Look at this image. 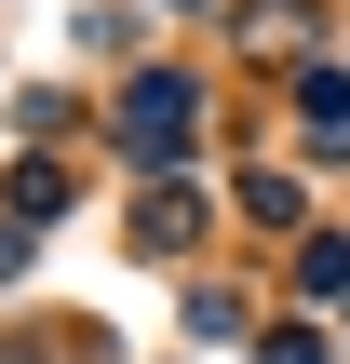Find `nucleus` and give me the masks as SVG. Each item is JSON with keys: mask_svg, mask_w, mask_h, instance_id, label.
<instances>
[{"mask_svg": "<svg viewBox=\"0 0 350 364\" xmlns=\"http://www.w3.org/2000/svg\"><path fill=\"white\" fill-rule=\"evenodd\" d=\"M121 135H135V162H175L189 149V81H135L121 95Z\"/></svg>", "mask_w": 350, "mask_h": 364, "instance_id": "obj_1", "label": "nucleus"}]
</instances>
